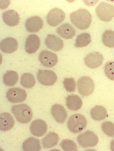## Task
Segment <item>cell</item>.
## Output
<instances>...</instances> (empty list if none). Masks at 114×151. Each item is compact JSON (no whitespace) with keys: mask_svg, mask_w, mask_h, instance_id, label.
I'll return each mask as SVG.
<instances>
[{"mask_svg":"<svg viewBox=\"0 0 114 151\" xmlns=\"http://www.w3.org/2000/svg\"><path fill=\"white\" fill-rule=\"evenodd\" d=\"M70 17L72 23L80 30L87 29L91 25L92 16L90 12L86 9H80L73 12L70 14Z\"/></svg>","mask_w":114,"mask_h":151,"instance_id":"6da1fadb","label":"cell"},{"mask_svg":"<svg viewBox=\"0 0 114 151\" xmlns=\"http://www.w3.org/2000/svg\"><path fill=\"white\" fill-rule=\"evenodd\" d=\"M11 111L17 121L21 124H27L32 119V110L26 104H21L14 105L12 107Z\"/></svg>","mask_w":114,"mask_h":151,"instance_id":"7a4b0ae2","label":"cell"},{"mask_svg":"<svg viewBox=\"0 0 114 151\" xmlns=\"http://www.w3.org/2000/svg\"><path fill=\"white\" fill-rule=\"evenodd\" d=\"M87 121L85 117L79 114L72 115L69 118L67 126L69 130L74 134H78L87 127Z\"/></svg>","mask_w":114,"mask_h":151,"instance_id":"3957f363","label":"cell"},{"mask_svg":"<svg viewBox=\"0 0 114 151\" xmlns=\"http://www.w3.org/2000/svg\"><path fill=\"white\" fill-rule=\"evenodd\" d=\"M95 12L100 20L109 22L114 17V6L105 2H101L95 9Z\"/></svg>","mask_w":114,"mask_h":151,"instance_id":"277c9868","label":"cell"},{"mask_svg":"<svg viewBox=\"0 0 114 151\" xmlns=\"http://www.w3.org/2000/svg\"><path fill=\"white\" fill-rule=\"evenodd\" d=\"M79 93L84 96H87L93 93L95 85L93 80L90 77L82 76L77 81Z\"/></svg>","mask_w":114,"mask_h":151,"instance_id":"5b68a950","label":"cell"},{"mask_svg":"<svg viewBox=\"0 0 114 151\" xmlns=\"http://www.w3.org/2000/svg\"><path fill=\"white\" fill-rule=\"evenodd\" d=\"M77 140L80 145L83 148L95 147L98 142V138L97 135L89 130L79 134Z\"/></svg>","mask_w":114,"mask_h":151,"instance_id":"8992f818","label":"cell"},{"mask_svg":"<svg viewBox=\"0 0 114 151\" xmlns=\"http://www.w3.org/2000/svg\"><path fill=\"white\" fill-rule=\"evenodd\" d=\"M37 78L41 84L48 86L53 85L57 79L56 73L53 71L48 70H39Z\"/></svg>","mask_w":114,"mask_h":151,"instance_id":"52a82bcc","label":"cell"},{"mask_svg":"<svg viewBox=\"0 0 114 151\" xmlns=\"http://www.w3.org/2000/svg\"><path fill=\"white\" fill-rule=\"evenodd\" d=\"M65 17V14L62 10L55 8L49 12L47 17V21L49 25L55 27L63 22Z\"/></svg>","mask_w":114,"mask_h":151,"instance_id":"ba28073f","label":"cell"},{"mask_svg":"<svg viewBox=\"0 0 114 151\" xmlns=\"http://www.w3.org/2000/svg\"><path fill=\"white\" fill-rule=\"evenodd\" d=\"M27 97L26 91L19 88H14L9 89L6 93V98L10 102L17 103L25 101Z\"/></svg>","mask_w":114,"mask_h":151,"instance_id":"9c48e42d","label":"cell"},{"mask_svg":"<svg viewBox=\"0 0 114 151\" xmlns=\"http://www.w3.org/2000/svg\"><path fill=\"white\" fill-rule=\"evenodd\" d=\"M39 59L43 66L47 68L55 66L58 61L57 54L47 50H43L40 53Z\"/></svg>","mask_w":114,"mask_h":151,"instance_id":"30bf717a","label":"cell"},{"mask_svg":"<svg viewBox=\"0 0 114 151\" xmlns=\"http://www.w3.org/2000/svg\"><path fill=\"white\" fill-rule=\"evenodd\" d=\"M85 65L90 69H96L103 64L104 58L102 54L98 52H92L84 58Z\"/></svg>","mask_w":114,"mask_h":151,"instance_id":"8fae6325","label":"cell"},{"mask_svg":"<svg viewBox=\"0 0 114 151\" xmlns=\"http://www.w3.org/2000/svg\"><path fill=\"white\" fill-rule=\"evenodd\" d=\"M31 132L37 137H42L47 132L48 126L47 123L41 119H37L32 122L30 127Z\"/></svg>","mask_w":114,"mask_h":151,"instance_id":"7c38bea8","label":"cell"},{"mask_svg":"<svg viewBox=\"0 0 114 151\" xmlns=\"http://www.w3.org/2000/svg\"><path fill=\"white\" fill-rule=\"evenodd\" d=\"M41 40L39 36L35 35H31L26 39L25 50L27 53L34 54L39 50Z\"/></svg>","mask_w":114,"mask_h":151,"instance_id":"4fadbf2b","label":"cell"},{"mask_svg":"<svg viewBox=\"0 0 114 151\" xmlns=\"http://www.w3.org/2000/svg\"><path fill=\"white\" fill-rule=\"evenodd\" d=\"M45 44L47 47L54 51H59L64 47L62 40L53 35H49L46 38Z\"/></svg>","mask_w":114,"mask_h":151,"instance_id":"5bb4252c","label":"cell"},{"mask_svg":"<svg viewBox=\"0 0 114 151\" xmlns=\"http://www.w3.org/2000/svg\"><path fill=\"white\" fill-rule=\"evenodd\" d=\"M44 25V21L38 16H33L27 19L25 24L26 29L28 32H36L42 29Z\"/></svg>","mask_w":114,"mask_h":151,"instance_id":"9a60e30c","label":"cell"},{"mask_svg":"<svg viewBox=\"0 0 114 151\" xmlns=\"http://www.w3.org/2000/svg\"><path fill=\"white\" fill-rule=\"evenodd\" d=\"M18 47L17 40L13 37H8L3 39L0 44L1 51L6 54L14 53L16 51Z\"/></svg>","mask_w":114,"mask_h":151,"instance_id":"2e32d148","label":"cell"},{"mask_svg":"<svg viewBox=\"0 0 114 151\" xmlns=\"http://www.w3.org/2000/svg\"><path fill=\"white\" fill-rule=\"evenodd\" d=\"M52 116L57 122L63 124L66 119L67 113L64 106L61 104L54 105L51 108Z\"/></svg>","mask_w":114,"mask_h":151,"instance_id":"e0dca14e","label":"cell"},{"mask_svg":"<svg viewBox=\"0 0 114 151\" xmlns=\"http://www.w3.org/2000/svg\"><path fill=\"white\" fill-rule=\"evenodd\" d=\"M58 34L64 39H72L76 35V31L72 25L68 23H64L57 28Z\"/></svg>","mask_w":114,"mask_h":151,"instance_id":"ac0fdd59","label":"cell"},{"mask_svg":"<svg viewBox=\"0 0 114 151\" xmlns=\"http://www.w3.org/2000/svg\"><path fill=\"white\" fill-rule=\"evenodd\" d=\"M2 17L4 22L9 26L15 27L20 22L19 15L14 10H8L4 12L3 13Z\"/></svg>","mask_w":114,"mask_h":151,"instance_id":"d6986e66","label":"cell"},{"mask_svg":"<svg viewBox=\"0 0 114 151\" xmlns=\"http://www.w3.org/2000/svg\"><path fill=\"white\" fill-rule=\"evenodd\" d=\"M0 129L2 131H7L14 127L15 121L11 114L5 112L1 114L0 117Z\"/></svg>","mask_w":114,"mask_h":151,"instance_id":"ffe728a7","label":"cell"},{"mask_svg":"<svg viewBox=\"0 0 114 151\" xmlns=\"http://www.w3.org/2000/svg\"><path fill=\"white\" fill-rule=\"evenodd\" d=\"M66 104L67 108L70 110L77 111L81 109L82 105V101L78 95H71L66 98Z\"/></svg>","mask_w":114,"mask_h":151,"instance_id":"44dd1931","label":"cell"},{"mask_svg":"<svg viewBox=\"0 0 114 151\" xmlns=\"http://www.w3.org/2000/svg\"><path fill=\"white\" fill-rule=\"evenodd\" d=\"M59 140V135L56 132H51L43 139L42 143L44 148H51L56 146Z\"/></svg>","mask_w":114,"mask_h":151,"instance_id":"7402d4cb","label":"cell"},{"mask_svg":"<svg viewBox=\"0 0 114 151\" xmlns=\"http://www.w3.org/2000/svg\"><path fill=\"white\" fill-rule=\"evenodd\" d=\"M22 148L24 151H39L41 149L40 141L38 139L33 137H29L24 141Z\"/></svg>","mask_w":114,"mask_h":151,"instance_id":"603a6c76","label":"cell"},{"mask_svg":"<svg viewBox=\"0 0 114 151\" xmlns=\"http://www.w3.org/2000/svg\"><path fill=\"white\" fill-rule=\"evenodd\" d=\"M90 114L92 118L96 121H103L108 116L107 110L101 106H97L92 108Z\"/></svg>","mask_w":114,"mask_h":151,"instance_id":"cb8c5ba5","label":"cell"},{"mask_svg":"<svg viewBox=\"0 0 114 151\" xmlns=\"http://www.w3.org/2000/svg\"><path fill=\"white\" fill-rule=\"evenodd\" d=\"M19 79L17 73L14 70H9L3 76V81L4 84L9 87L16 85Z\"/></svg>","mask_w":114,"mask_h":151,"instance_id":"d4e9b609","label":"cell"},{"mask_svg":"<svg viewBox=\"0 0 114 151\" xmlns=\"http://www.w3.org/2000/svg\"><path fill=\"white\" fill-rule=\"evenodd\" d=\"M91 41V35L89 33H82L77 37L75 45L77 48L85 47L90 44Z\"/></svg>","mask_w":114,"mask_h":151,"instance_id":"484cf974","label":"cell"},{"mask_svg":"<svg viewBox=\"0 0 114 151\" xmlns=\"http://www.w3.org/2000/svg\"><path fill=\"white\" fill-rule=\"evenodd\" d=\"M36 82L35 77L32 73H24L21 76V84L24 88H32L35 85Z\"/></svg>","mask_w":114,"mask_h":151,"instance_id":"4316f807","label":"cell"},{"mask_svg":"<svg viewBox=\"0 0 114 151\" xmlns=\"http://www.w3.org/2000/svg\"><path fill=\"white\" fill-rule=\"evenodd\" d=\"M102 41L106 47L110 48H114V32L112 30L105 32L103 35Z\"/></svg>","mask_w":114,"mask_h":151,"instance_id":"83f0119b","label":"cell"},{"mask_svg":"<svg viewBox=\"0 0 114 151\" xmlns=\"http://www.w3.org/2000/svg\"><path fill=\"white\" fill-rule=\"evenodd\" d=\"M60 146L64 151H76L78 150L77 146L76 143L70 139L63 140L61 142Z\"/></svg>","mask_w":114,"mask_h":151,"instance_id":"f1b7e54d","label":"cell"},{"mask_svg":"<svg viewBox=\"0 0 114 151\" xmlns=\"http://www.w3.org/2000/svg\"><path fill=\"white\" fill-rule=\"evenodd\" d=\"M101 129L107 136L114 137V124L112 122L110 121L104 122L102 124Z\"/></svg>","mask_w":114,"mask_h":151,"instance_id":"f546056e","label":"cell"},{"mask_svg":"<svg viewBox=\"0 0 114 151\" xmlns=\"http://www.w3.org/2000/svg\"><path fill=\"white\" fill-rule=\"evenodd\" d=\"M65 88L68 92H75L76 88V83L75 79L73 78H66L63 81Z\"/></svg>","mask_w":114,"mask_h":151,"instance_id":"4dcf8cb0","label":"cell"},{"mask_svg":"<svg viewBox=\"0 0 114 151\" xmlns=\"http://www.w3.org/2000/svg\"><path fill=\"white\" fill-rule=\"evenodd\" d=\"M104 72L108 78L114 81V62L110 61L106 64Z\"/></svg>","mask_w":114,"mask_h":151,"instance_id":"1f68e13d","label":"cell"},{"mask_svg":"<svg viewBox=\"0 0 114 151\" xmlns=\"http://www.w3.org/2000/svg\"><path fill=\"white\" fill-rule=\"evenodd\" d=\"M110 149L112 151H114V139L110 143Z\"/></svg>","mask_w":114,"mask_h":151,"instance_id":"d6a6232c","label":"cell"}]
</instances>
